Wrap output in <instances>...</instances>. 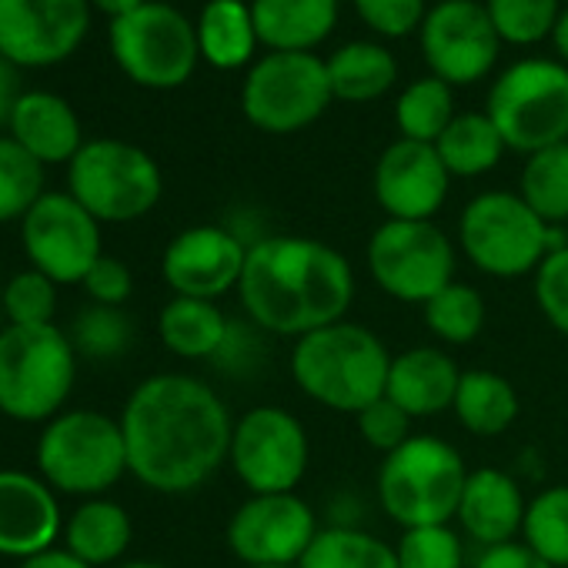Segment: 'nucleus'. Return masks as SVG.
<instances>
[{
	"label": "nucleus",
	"mask_w": 568,
	"mask_h": 568,
	"mask_svg": "<svg viewBox=\"0 0 568 568\" xmlns=\"http://www.w3.org/2000/svg\"><path fill=\"white\" fill-rule=\"evenodd\" d=\"M435 151L452 178H481L498 168L508 144L485 111H458L435 141Z\"/></svg>",
	"instance_id": "obj_30"
},
{
	"label": "nucleus",
	"mask_w": 568,
	"mask_h": 568,
	"mask_svg": "<svg viewBox=\"0 0 568 568\" xmlns=\"http://www.w3.org/2000/svg\"><path fill=\"white\" fill-rule=\"evenodd\" d=\"M455 88L438 81L435 74L412 81L398 101H395V124L398 134L405 141H422V144H435L445 128L455 121Z\"/></svg>",
	"instance_id": "obj_31"
},
{
	"label": "nucleus",
	"mask_w": 568,
	"mask_h": 568,
	"mask_svg": "<svg viewBox=\"0 0 568 568\" xmlns=\"http://www.w3.org/2000/svg\"><path fill=\"white\" fill-rule=\"evenodd\" d=\"M8 134L44 168L71 164L84 148V128L78 111L54 91H24L11 114Z\"/></svg>",
	"instance_id": "obj_22"
},
{
	"label": "nucleus",
	"mask_w": 568,
	"mask_h": 568,
	"mask_svg": "<svg viewBox=\"0 0 568 568\" xmlns=\"http://www.w3.org/2000/svg\"><path fill=\"white\" fill-rule=\"evenodd\" d=\"M237 298L254 328L298 342L348 318L355 271L318 237L271 234L247 247Z\"/></svg>",
	"instance_id": "obj_2"
},
{
	"label": "nucleus",
	"mask_w": 568,
	"mask_h": 568,
	"mask_svg": "<svg viewBox=\"0 0 568 568\" xmlns=\"http://www.w3.org/2000/svg\"><path fill=\"white\" fill-rule=\"evenodd\" d=\"M475 568H551L545 558H538L521 538L508 541V545H495V548H481V555L475 558Z\"/></svg>",
	"instance_id": "obj_45"
},
{
	"label": "nucleus",
	"mask_w": 568,
	"mask_h": 568,
	"mask_svg": "<svg viewBox=\"0 0 568 568\" xmlns=\"http://www.w3.org/2000/svg\"><path fill=\"white\" fill-rule=\"evenodd\" d=\"M128 471L158 495H191L227 465L234 418L221 395L184 372L144 378L124 402Z\"/></svg>",
	"instance_id": "obj_1"
},
{
	"label": "nucleus",
	"mask_w": 568,
	"mask_h": 568,
	"mask_svg": "<svg viewBox=\"0 0 568 568\" xmlns=\"http://www.w3.org/2000/svg\"><path fill=\"white\" fill-rule=\"evenodd\" d=\"M271 568H277V565H271Z\"/></svg>",
	"instance_id": "obj_52"
},
{
	"label": "nucleus",
	"mask_w": 568,
	"mask_h": 568,
	"mask_svg": "<svg viewBox=\"0 0 568 568\" xmlns=\"http://www.w3.org/2000/svg\"><path fill=\"white\" fill-rule=\"evenodd\" d=\"M114 568H171L164 561H148V558H138V561H124V565H114Z\"/></svg>",
	"instance_id": "obj_50"
},
{
	"label": "nucleus",
	"mask_w": 568,
	"mask_h": 568,
	"mask_svg": "<svg viewBox=\"0 0 568 568\" xmlns=\"http://www.w3.org/2000/svg\"><path fill=\"white\" fill-rule=\"evenodd\" d=\"M81 288L88 292L91 305H108V308H124L131 292H134V274L121 257L101 254L98 264L88 271L81 281Z\"/></svg>",
	"instance_id": "obj_44"
},
{
	"label": "nucleus",
	"mask_w": 568,
	"mask_h": 568,
	"mask_svg": "<svg viewBox=\"0 0 568 568\" xmlns=\"http://www.w3.org/2000/svg\"><path fill=\"white\" fill-rule=\"evenodd\" d=\"M535 305L545 322L568 338V244L551 251L535 271Z\"/></svg>",
	"instance_id": "obj_41"
},
{
	"label": "nucleus",
	"mask_w": 568,
	"mask_h": 568,
	"mask_svg": "<svg viewBox=\"0 0 568 568\" xmlns=\"http://www.w3.org/2000/svg\"><path fill=\"white\" fill-rule=\"evenodd\" d=\"M64 535L58 491L31 471L0 468V555L24 561Z\"/></svg>",
	"instance_id": "obj_20"
},
{
	"label": "nucleus",
	"mask_w": 568,
	"mask_h": 568,
	"mask_svg": "<svg viewBox=\"0 0 568 568\" xmlns=\"http://www.w3.org/2000/svg\"><path fill=\"white\" fill-rule=\"evenodd\" d=\"M68 191L101 224H131L158 207L164 174L144 148L121 138H94L68 164Z\"/></svg>",
	"instance_id": "obj_8"
},
{
	"label": "nucleus",
	"mask_w": 568,
	"mask_h": 568,
	"mask_svg": "<svg viewBox=\"0 0 568 568\" xmlns=\"http://www.w3.org/2000/svg\"><path fill=\"white\" fill-rule=\"evenodd\" d=\"M565 244L561 227L545 224L525 197L511 191H481L458 217V247L488 277L508 281L535 274L538 264Z\"/></svg>",
	"instance_id": "obj_5"
},
{
	"label": "nucleus",
	"mask_w": 568,
	"mask_h": 568,
	"mask_svg": "<svg viewBox=\"0 0 568 568\" xmlns=\"http://www.w3.org/2000/svg\"><path fill=\"white\" fill-rule=\"evenodd\" d=\"M108 44L121 74L148 91L187 84L201 61L194 24L164 0H148L144 8L111 21Z\"/></svg>",
	"instance_id": "obj_10"
},
{
	"label": "nucleus",
	"mask_w": 568,
	"mask_h": 568,
	"mask_svg": "<svg viewBox=\"0 0 568 568\" xmlns=\"http://www.w3.org/2000/svg\"><path fill=\"white\" fill-rule=\"evenodd\" d=\"M352 4L378 38H408L412 31H422L428 14L425 0H352Z\"/></svg>",
	"instance_id": "obj_43"
},
{
	"label": "nucleus",
	"mask_w": 568,
	"mask_h": 568,
	"mask_svg": "<svg viewBox=\"0 0 568 568\" xmlns=\"http://www.w3.org/2000/svg\"><path fill=\"white\" fill-rule=\"evenodd\" d=\"M335 94L318 54H277L254 61L241 84V111L264 134H298L312 128Z\"/></svg>",
	"instance_id": "obj_11"
},
{
	"label": "nucleus",
	"mask_w": 568,
	"mask_h": 568,
	"mask_svg": "<svg viewBox=\"0 0 568 568\" xmlns=\"http://www.w3.org/2000/svg\"><path fill=\"white\" fill-rule=\"evenodd\" d=\"M398 568H462L465 548L452 525H418L402 528L395 541Z\"/></svg>",
	"instance_id": "obj_40"
},
{
	"label": "nucleus",
	"mask_w": 568,
	"mask_h": 568,
	"mask_svg": "<svg viewBox=\"0 0 568 568\" xmlns=\"http://www.w3.org/2000/svg\"><path fill=\"white\" fill-rule=\"evenodd\" d=\"M452 174L435 144L398 138L375 164V201L392 221H432L448 197Z\"/></svg>",
	"instance_id": "obj_19"
},
{
	"label": "nucleus",
	"mask_w": 568,
	"mask_h": 568,
	"mask_svg": "<svg viewBox=\"0 0 568 568\" xmlns=\"http://www.w3.org/2000/svg\"><path fill=\"white\" fill-rule=\"evenodd\" d=\"M64 548L91 568H108L124 558L134 525L124 505L111 498H84L64 521Z\"/></svg>",
	"instance_id": "obj_25"
},
{
	"label": "nucleus",
	"mask_w": 568,
	"mask_h": 568,
	"mask_svg": "<svg viewBox=\"0 0 568 568\" xmlns=\"http://www.w3.org/2000/svg\"><path fill=\"white\" fill-rule=\"evenodd\" d=\"M24 98V78L21 68L14 61H8L0 54V128L11 124V114L18 108V101Z\"/></svg>",
	"instance_id": "obj_46"
},
{
	"label": "nucleus",
	"mask_w": 568,
	"mask_h": 568,
	"mask_svg": "<svg viewBox=\"0 0 568 568\" xmlns=\"http://www.w3.org/2000/svg\"><path fill=\"white\" fill-rule=\"evenodd\" d=\"M194 31L201 61H207L217 71H237L251 64L261 44L251 4H244V0H207L194 21Z\"/></svg>",
	"instance_id": "obj_27"
},
{
	"label": "nucleus",
	"mask_w": 568,
	"mask_h": 568,
	"mask_svg": "<svg viewBox=\"0 0 568 568\" xmlns=\"http://www.w3.org/2000/svg\"><path fill=\"white\" fill-rule=\"evenodd\" d=\"M14 568H91V565H84L78 555H71L68 548H48V551H41V555H31V558H24V561H18Z\"/></svg>",
	"instance_id": "obj_47"
},
{
	"label": "nucleus",
	"mask_w": 568,
	"mask_h": 568,
	"mask_svg": "<svg viewBox=\"0 0 568 568\" xmlns=\"http://www.w3.org/2000/svg\"><path fill=\"white\" fill-rule=\"evenodd\" d=\"M308 462L312 442L295 412L281 405H254L234 422L227 465L251 495L298 491Z\"/></svg>",
	"instance_id": "obj_13"
},
{
	"label": "nucleus",
	"mask_w": 568,
	"mask_h": 568,
	"mask_svg": "<svg viewBox=\"0 0 568 568\" xmlns=\"http://www.w3.org/2000/svg\"><path fill=\"white\" fill-rule=\"evenodd\" d=\"M418 41L428 71L452 88L485 81L501 51V38L478 0H438L425 14Z\"/></svg>",
	"instance_id": "obj_16"
},
{
	"label": "nucleus",
	"mask_w": 568,
	"mask_h": 568,
	"mask_svg": "<svg viewBox=\"0 0 568 568\" xmlns=\"http://www.w3.org/2000/svg\"><path fill=\"white\" fill-rule=\"evenodd\" d=\"M71 345L78 355L91 362H114L128 355L134 342V325L124 315V308H108V305H88L74 315L71 325Z\"/></svg>",
	"instance_id": "obj_37"
},
{
	"label": "nucleus",
	"mask_w": 568,
	"mask_h": 568,
	"mask_svg": "<svg viewBox=\"0 0 568 568\" xmlns=\"http://www.w3.org/2000/svg\"><path fill=\"white\" fill-rule=\"evenodd\" d=\"M485 114L495 121L508 151L535 154L568 141V68L551 58H525L505 68Z\"/></svg>",
	"instance_id": "obj_9"
},
{
	"label": "nucleus",
	"mask_w": 568,
	"mask_h": 568,
	"mask_svg": "<svg viewBox=\"0 0 568 568\" xmlns=\"http://www.w3.org/2000/svg\"><path fill=\"white\" fill-rule=\"evenodd\" d=\"M565 4H568V0H565Z\"/></svg>",
	"instance_id": "obj_53"
},
{
	"label": "nucleus",
	"mask_w": 568,
	"mask_h": 568,
	"mask_svg": "<svg viewBox=\"0 0 568 568\" xmlns=\"http://www.w3.org/2000/svg\"><path fill=\"white\" fill-rule=\"evenodd\" d=\"M551 44H555L558 61L568 68V8H561V18H558V24L551 31Z\"/></svg>",
	"instance_id": "obj_49"
},
{
	"label": "nucleus",
	"mask_w": 568,
	"mask_h": 568,
	"mask_svg": "<svg viewBox=\"0 0 568 568\" xmlns=\"http://www.w3.org/2000/svg\"><path fill=\"white\" fill-rule=\"evenodd\" d=\"M468 481L458 448L438 435H412L378 465L382 511L402 525H452Z\"/></svg>",
	"instance_id": "obj_7"
},
{
	"label": "nucleus",
	"mask_w": 568,
	"mask_h": 568,
	"mask_svg": "<svg viewBox=\"0 0 568 568\" xmlns=\"http://www.w3.org/2000/svg\"><path fill=\"white\" fill-rule=\"evenodd\" d=\"M518 194L545 224L561 227L568 221V141L525 158Z\"/></svg>",
	"instance_id": "obj_32"
},
{
	"label": "nucleus",
	"mask_w": 568,
	"mask_h": 568,
	"mask_svg": "<svg viewBox=\"0 0 568 568\" xmlns=\"http://www.w3.org/2000/svg\"><path fill=\"white\" fill-rule=\"evenodd\" d=\"M462 368L455 358L432 345H415L392 358L385 395L412 418H432L452 412L458 395Z\"/></svg>",
	"instance_id": "obj_23"
},
{
	"label": "nucleus",
	"mask_w": 568,
	"mask_h": 568,
	"mask_svg": "<svg viewBox=\"0 0 568 568\" xmlns=\"http://www.w3.org/2000/svg\"><path fill=\"white\" fill-rule=\"evenodd\" d=\"M521 541L551 568H568V485H551L528 498Z\"/></svg>",
	"instance_id": "obj_35"
},
{
	"label": "nucleus",
	"mask_w": 568,
	"mask_h": 568,
	"mask_svg": "<svg viewBox=\"0 0 568 568\" xmlns=\"http://www.w3.org/2000/svg\"><path fill=\"white\" fill-rule=\"evenodd\" d=\"M338 0H251L257 41L277 54H315L338 24Z\"/></svg>",
	"instance_id": "obj_24"
},
{
	"label": "nucleus",
	"mask_w": 568,
	"mask_h": 568,
	"mask_svg": "<svg viewBox=\"0 0 568 568\" xmlns=\"http://www.w3.org/2000/svg\"><path fill=\"white\" fill-rule=\"evenodd\" d=\"M8 325V318H4V298H0V328Z\"/></svg>",
	"instance_id": "obj_51"
},
{
	"label": "nucleus",
	"mask_w": 568,
	"mask_h": 568,
	"mask_svg": "<svg viewBox=\"0 0 568 568\" xmlns=\"http://www.w3.org/2000/svg\"><path fill=\"white\" fill-rule=\"evenodd\" d=\"M425 312V325L428 332L442 342V345H471L481 328H485V298L475 284L465 281H452L445 288L422 305Z\"/></svg>",
	"instance_id": "obj_34"
},
{
	"label": "nucleus",
	"mask_w": 568,
	"mask_h": 568,
	"mask_svg": "<svg viewBox=\"0 0 568 568\" xmlns=\"http://www.w3.org/2000/svg\"><path fill=\"white\" fill-rule=\"evenodd\" d=\"M247 247L224 224H194L174 234L161 254V277L178 298L217 302L237 292Z\"/></svg>",
	"instance_id": "obj_18"
},
{
	"label": "nucleus",
	"mask_w": 568,
	"mask_h": 568,
	"mask_svg": "<svg viewBox=\"0 0 568 568\" xmlns=\"http://www.w3.org/2000/svg\"><path fill=\"white\" fill-rule=\"evenodd\" d=\"M485 11L501 44L531 48L551 38L561 18V0H485Z\"/></svg>",
	"instance_id": "obj_38"
},
{
	"label": "nucleus",
	"mask_w": 568,
	"mask_h": 568,
	"mask_svg": "<svg viewBox=\"0 0 568 568\" xmlns=\"http://www.w3.org/2000/svg\"><path fill=\"white\" fill-rule=\"evenodd\" d=\"M44 191V164L34 161L11 134L0 138V224L24 221Z\"/></svg>",
	"instance_id": "obj_36"
},
{
	"label": "nucleus",
	"mask_w": 568,
	"mask_h": 568,
	"mask_svg": "<svg viewBox=\"0 0 568 568\" xmlns=\"http://www.w3.org/2000/svg\"><path fill=\"white\" fill-rule=\"evenodd\" d=\"M392 358L372 328L345 318L298 338L288 368L305 398L338 415H358L385 398Z\"/></svg>",
	"instance_id": "obj_3"
},
{
	"label": "nucleus",
	"mask_w": 568,
	"mask_h": 568,
	"mask_svg": "<svg viewBox=\"0 0 568 568\" xmlns=\"http://www.w3.org/2000/svg\"><path fill=\"white\" fill-rule=\"evenodd\" d=\"M0 298H4L8 325H28V328L54 325V315H58V284L48 274L34 271V267L11 274L4 288H0Z\"/></svg>",
	"instance_id": "obj_39"
},
{
	"label": "nucleus",
	"mask_w": 568,
	"mask_h": 568,
	"mask_svg": "<svg viewBox=\"0 0 568 568\" xmlns=\"http://www.w3.org/2000/svg\"><path fill=\"white\" fill-rule=\"evenodd\" d=\"M525 508L528 501L508 471L475 468L468 471L455 518L471 541H478L481 548H495V545H508L521 538Z\"/></svg>",
	"instance_id": "obj_21"
},
{
	"label": "nucleus",
	"mask_w": 568,
	"mask_h": 568,
	"mask_svg": "<svg viewBox=\"0 0 568 568\" xmlns=\"http://www.w3.org/2000/svg\"><path fill=\"white\" fill-rule=\"evenodd\" d=\"M328 84L335 101L345 104H368L385 98L398 81L395 54L378 41H352L342 44L328 61Z\"/></svg>",
	"instance_id": "obj_28"
},
{
	"label": "nucleus",
	"mask_w": 568,
	"mask_h": 568,
	"mask_svg": "<svg viewBox=\"0 0 568 568\" xmlns=\"http://www.w3.org/2000/svg\"><path fill=\"white\" fill-rule=\"evenodd\" d=\"M231 335V318L217 302L171 298L158 315L161 345L184 362H214Z\"/></svg>",
	"instance_id": "obj_26"
},
{
	"label": "nucleus",
	"mask_w": 568,
	"mask_h": 568,
	"mask_svg": "<svg viewBox=\"0 0 568 568\" xmlns=\"http://www.w3.org/2000/svg\"><path fill=\"white\" fill-rule=\"evenodd\" d=\"M38 475L61 495L101 498L128 471L121 418L94 408H71L51 418L34 448Z\"/></svg>",
	"instance_id": "obj_6"
},
{
	"label": "nucleus",
	"mask_w": 568,
	"mask_h": 568,
	"mask_svg": "<svg viewBox=\"0 0 568 568\" xmlns=\"http://www.w3.org/2000/svg\"><path fill=\"white\" fill-rule=\"evenodd\" d=\"M358 418V435L365 438L368 448L382 452V455H392L395 448H402L408 438H412V415H405L388 395L372 402L365 412L355 415Z\"/></svg>",
	"instance_id": "obj_42"
},
{
	"label": "nucleus",
	"mask_w": 568,
	"mask_h": 568,
	"mask_svg": "<svg viewBox=\"0 0 568 568\" xmlns=\"http://www.w3.org/2000/svg\"><path fill=\"white\" fill-rule=\"evenodd\" d=\"M518 408H521L518 392L511 388V382L505 375L488 372V368L462 372L452 412L465 432H471L478 438H498L515 425Z\"/></svg>",
	"instance_id": "obj_29"
},
{
	"label": "nucleus",
	"mask_w": 568,
	"mask_h": 568,
	"mask_svg": "<svg viewBox=\"0 0 568 568\" xmlns=\"http://www.w3.org/2000/svg\"><path fill=\"white\" fill-rule=\"evenodd\" d=\"M455 244L435 221H382L365 247L378 288L405 305H428L455 281Z\"/></svg>",
	"instance_id": "obj_12"
},
{
	"label": "nucleus",
	"mask_w": 568,
	"mask_h": 568,
	"mask_svg": "<svg viewBox=\"0 0 568 568\" xmlns=\"http://www.w3.org/2000/svg\"><path fill=\"white\" fill-rule=\"evenodd\" d=\"M318 531V515L298 491L251 495L227 521V548L244 568H298Z\"/></svg>",
	"instance_id": "obj_15"
},
{
	"label": "nucleus",
	"mask_w": 568,
	"mask_h": 568,
	"mask_svg": "<svg viewBox=\"0 0 568 568\" xmlns=\"http://www.w3.org/2000/svg\"><path fill=\"white\" fill-rule=\"evenodd\" d=\"M88 31V0H0V54L21 71L64 64Z\"/></svg>",
	"instance_id": "obj_17"
},
{
	"label": "nucleus",
	"mask_w": 568,
	"mask_h": 568,
	"mask_svg": "<svg viewBox=\"0 0 568 568\" xmlns=\"http://www.w3.org/2000/svg\"><path fill=\"white\" fill-rule=\"evenodd\" d=\"M74 378L78 352L64 328H0V415L24 425H48L64 412Z\"/></svg>",
	"instance_id": "obj_4"
},
{
	"label": "nucleus",
	"mask_w": 568,
	"mask_h": 568,
	"mask_svg": "<svg viewBox=\"0 0 568 568\" xmlns=\"http://www.w3.org/2000/svg\"><path fill=\"white\" fill-rule=\"evenodd\" d=\"M88 4H91V11H101L104 18L118 21V18H124V14H131V11L144 8L148 0H88Z\"/></svg>",
	"instance_id": "obj_48"
},
{
	"label": "nucleus",
	"mask_w": 568,
	"mask_h": 568,
	"mask_svg": "<svg viewBox=\"0 0 568 568\" xmlns=\"http://www.w3.org/2000/svg\"><path fill=\"white\" fill-rule=\"evenodd\" d=\"M298 568H398L395 545L375 538L372 531L335 525L322 528Z\"/></svg>",
	"instance_id": "obj_33"
},
{
	"label": "nucleus",
	"mask_w": 568,
	"mask_h": 568,
	"mask_svg": "<svg viewBox=\"0 0 568 568\" xmlns=\"http://www.w3.org/2000/svg\"><path fill=\"white\" fill-rule=\"evenodd\" d=\"M21 244L34 271L54 284H81L104 254L101 221L71 191H44L21 221Z\"/></svg>",
	"instance_id": "obj_14"
}]
</instances>
